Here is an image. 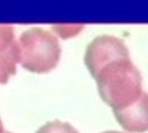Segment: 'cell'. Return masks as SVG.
<instances>
[{
  "label": "cell",
  "instance_id": "1",
  "mask_svg": "<svg viewBox=\"0 0 148 133\" xmlns=\"http://www.w3.org/2000/svg\"><path fill=\"white\" fill-rule=\"evenodd\" d=\"M101 100L113 110L126 108L142 94V78L130 55L116 57L103 64L93 75Z\"/></svg>",
  "mask_w": 148,
  "mask_h": 133
},
{
  "label": "cell",
  "instance_id": "2",
  "mask_svg": "<svg viewBox=\"0 0 148 133\" xmlns=\"http://www.w3.org/2000/svg\"><path fill=\"white\" fill-rule=\"evenodd\" d=\"M20 63L25 69L44 74L54 69L60 60L61 46L50 31L38 27L22 33L18 40Z\"/></svg>",
  "mask_w": 148,
  "mask_h": 133
},
{
  "label": "cell",
  "instance_id": "3",
  "mask_svg": "<svg viewBox=\"0 0 148 133\" xmlns=\"http://www.w3.org/2000/svg\"><path fill=\"white\" fill-rule=\"evenodd\" d=\"M123 55H130L124 42L113 35H102L95 37L88 45L84 62L93 76L103 64Z\"/></svg>",
  "mask_w": 148,
  "mask_h": 133
},
{
  "label": "cell",
  "instance_id": "4",
  "mask_svg": "<svg viewBox=\"0 0 148 133\" xmlns=\"http://www.w3.org/2000/svg\"><path fill=\"white\" fill-rule=\"evenodd\" d=\"M116 120L123 129L130 132L148 131V93L143 92L140 97L129 106L114 110Z\"/></svg>",
  "mask_w": 148,
  "mask_h": 133
},
{
  "label": "cell",
  "instance_id": "5",
  "mask_svg": "<svg viewBox=\"0 0 148 133\" xmlns=\"http://www.w3.org/2000/svg\"><path fill=\"white\" fill-rule=\"evenodd\" d=\"M20 62V50L18 42H14L0 53V83H7L9 78L16 72V64Z\"/></svg>",
  "mask_w": 148,
  "mask_h": 133
},
{
  "label": "cell",
  "instance_id": "6",
  "mask_svg": "<svg viewBox=\"0 0 148 133\" xmlns=\"http://www.w3.org/2000/svg\"><path fill=\"white\" fill-rule=\"evenodd\" d=\"M36 133H79L69 123L58 119L50 121L43 125Z\"/></svg>",
  "mask_w": 148,
  "mask_h": 133
},
{
  "label": "cell",
  "instance_id": "7",
  "mask_svg": "<svg viewBox=\"0 0 148 133\" xmlns=\"http://www.w3.org/2000/svg\"><path fill=\"white\" fill-rule=\"evenodd\" d=\"M14 28L10 24L0 23V53L14 42Z\"/></svg>",
  "mask_w": 148,
  "mask_h": 133
},
{
  "label": "cell",
  "instance_id": "8",
  "mask_svg": "<svg viewBox=\"0 0 148 133\" xmlns=\"http://www.w3.org/2000/svg\"><path fill=\"white\" fill-rule=\"evenodd\" d=\"M0 133H5V131L3 129V123H2L1 119H0Z\"/></svg>",
  "mask_w": 148,
  "mask_h": 133
},
{
  "label": "cell",
  "instance_id": "9",
  "mask_svg": "<svg viewBox=\"0 0 148 133\" xmlns=\"http://www.w3.org/2000/svg\"><path fill=\"white\" fill-rule=\"evenodd\" d=\"M102 133H124L121 132H118V131H108V132H104Z\"/></svg>",
  "mask_w": 148,
  "mask_h": 133
},
{
  "label": "cell",
  "instance_id": "10",
  "mask_svg": "<svg viewBox=\"0 0 148 133\" xmlns=\"http://www.w3.org/2000/svg\"><path fill=\"white\" fill-rule=\"evenodd\" d=\"M5 133H11V132H5Z\"/></svg>",
  "mask_w": 148,
  "mask_h": 133
}]
</instances>
